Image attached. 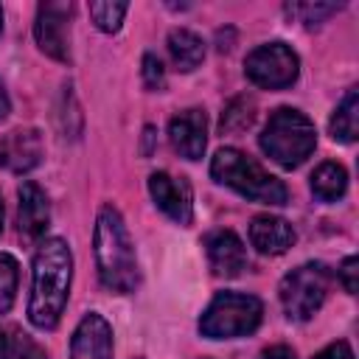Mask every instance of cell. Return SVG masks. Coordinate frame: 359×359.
<instances>
[{"label":"cell","instance_id":"cell-1","mask_svg":"<svg viewBox=\"0 0 359 359\" xmlns=\"http://www.w3.org/2000/svg\"><path fill=\"white\" fill-rule=\"evenodd\" d=\"M73 283V252L59 236L42 238L31 261V297L28 320L39 331H53L67 309Z\"/></svg>","mask_w":359,"mask_h":359},{"label":"cell","instance_id":"cell-2","mask_svg":"<svg viewBox=\"0 0 359 359\" xmlns=\"http://www.w3.org/2000/svg\"><path fill=\"white\" fill-rule=\"evenodd\" d=\"M93 255H95V269H98V280L104 289L115 294H129L137 289L140 269H137L135 244L115 205H101L95 213Z\"/></svg>","mask_w":359,"mask_h":359},{"label":"cell","instance_id":"cell-3","mask_svg":"<svg viewBox=\"0 0 359 359\" xmlns=\"http://www.w3.org/2000/svg\"><path fill=\"white\" fill-rule=\"evenodd\" d=\"M210 177L216 182L233 188L236 194L247 196L250 202L286 205V199H289V188L278 177H272L258 160H252L250 154H244L241 149H233V146H224L213 154Z\"/></svg>","mask_w":359,"mask_h":359},{"label":"cell","instance_id":"cell-4","mask_svg":"<svg viewBox=\"0 0 359 359\" xmlns=\"http://www.w3.org/2000/svg\"><path fill=\"white\" fill-rule=\"evenodd\" d=\"M258 143L264 154L280 168H297L300 163H306V157H311L317 146V129L300 109L280 107L266 118Z\"/></svg>","mask_w":359,"mask_h":359},{"label":"cell","instance_id":"cell-5","mask_svg":"<svg viewBox=\"0 0 359 359\" xmlns=\"http://www.w3.org/2000/svg\"><path fill=\"white\" fill-rule=\"evenodd\" d=\"M264 320V303L247 292H219L199 317V334L208 339H236L252 334Z\"/></svg>","mask_w":359,"mask_h":359},{"label":"cell","instance_id":"cell-6","mask_svg":"<svg viewBox=\"0 0 359 359\" xmlns=\"http://www.w3.org/2000/svg\"><path fill=\"white\" fill-rule=\"evenodd\" d=\"M328 286H331V269L320 261H309V264H300L292 272H286L280 280V289H278L286 317L294 323L311 320L320 311V306L325 303Z\"/></svg>","mask_w":359,"mask_h":359},{"label":"cell","instance_id":"cell-7","mask_svg":"<svg viewBox=\"0 0 359 359\" xmlns=\"http://www.w3.org/2000/svg\"><path fill=\"white\" fill-rule=\"evenodd\" d=\"M244 73L255 87L283 90L292 87L300 76V59L286 42H266L247 53Z\"/></svg>","mask_w":359,"mask_h":359},{"label":"cell","instance_id":"cell-8","mask_svg":"<svg viewBox=\"0 0 359 359\" xmlns=\"http://www.w3.org/2000/svg\"><path fill=\"white\" fill-rule=\"evenodd\" d=\"M70 22H73V3L67 0L39 3L34 20V36L39 50L56 62H70Z\"/></svg>","mask_w":359,"mask_h":359},{"label":"cell","instance_id":"cell-9","mask_svg":"<svg viewBox=\"0 0 359 359\" xmlns=\"http://www.w3.org/2000/svg\"><path fill=\"white\" fill-rule=\"evenodd\" d=\"M149 194L154 205L180 227H188L194 222V194L185 177H174L168 171L149 174Z\"/></svg>","mask_w":359,"mask_h":359},{"label":"cell","instance_id":"cell-10","mask_svg":"<svg viewBox=\"0 0 359 359\" xmlns=\"http://www.w3.org/2000/svg\"><path fill=\"white\" fill-rule=\"evenodd\" d=\"M115 339L112 325L101 311H87L73 337H70V359H112Z\"/></svg>","mask_w":359,"mask_h":359},{"label":"cell","instance_id":"cell-11","mask_svg":"<svg viewBox=\"0 0 359 359\" xmlns=\"http://www.w3.org/2000/svg\"><path fill=\"white\" fill-rule=\"evenodd\" d=\"M171 149L185 160H199L208 146V115L205 109H182L168 121Z\"/></svg>","mask_w":359,"mask_h":359},{"label":"cell","instance_id":"cell-12","mask_svg":"<svg viewBox=\"0 0 359 359\" xmlns=\"http://www.w3.org/2000/svg\"><path fill=\"white\" fill-rule=\"evenodd\" d=\"M205 255L213 275L219 278H236L241 269H247V247L233 230H210L205 236Z\"/></svg>","mask_w":359,"mask_h":359},{"label":"cell","instance_id":"cell-13","mask_svg":"<svg viewBox=\"0 0 359 359\" xmlns=\"http://www.w3.org/2000/svg\"><path fill=\"white\" fill-rule=\"evenodd\" d=\"M42 135L36 129H14L0 140V165L11 174H28L42 163Z\"/></svg>","mask_w":359,"mask_h":359},{"label":"cell","instance_id":"cell-14","mask_svg":"<svg viewBox=\"0 0 359 359\" xmlns=\"http://www.w3.org/2000/svg\"><path fill=\"white\" fill-rule=\"evenodd\" d=\"M20 208H17V227H20V236H25L28 241H36L45 236L48 224H50V208H48V196L45 191L25 180L20 185Z\"/></svg>","mask_w":359,"mask_h":359},{"label":"cell","instance_id":"cell-15","mask_svg":"<svg viewBox=\"0 0 359 359\" xmlns=\"http://www.w3.org/2000/svg\"><path fill=\"white\" fill-rule=\"evenodd\" d=\"M294 238H297L294 227L280 216L261 213L250 222V244L261 255H283L294 244Z\"/></svg>","mask_w":359,"mask_h":359},{"label":"cell","instance_id":"cell-16","mask_svg":"<svg viewBox=\"0 0 359 359\" xmlns=\"http://www.w3.org/2000/svg\"><path fill=\"white\" fill-rule=\"evenodd\" d=\"M165 45H168V56H171L174 67L182 70V73L196 70L202 65V59H205V42H202V36H196L188 28H174L168 34Z\"/></svg>","mask_w":359,"mask_h":359},{"label":"cell","instance_id":"cell-17","mask_svg":"<svg viewBox=\"0 0 359 359\" xmlns=\"http://www.w3.org/2000/svg\"><path fill=\"white\" fill-rule=\"evenodd\" d=\"M328 132L339 143H353L359 135V93L348 90L328 121Z\"/></svg>","mask_w":359,"mask_h":359},{"label":"cell","instance_id":"cell-18","mask_svg":"<svg viewBox=\"0 0 359 359\" xmlns=\"http://www.w3.org/2000/svg\"><path fill=\"white\" fill-rule=\"evenodd\" d=\"M348 191V171L339 163H323L311 174V194L320 202H337Z\"/></svg>","mask_w":359,"mask_h":359},{"label":"cell","instance_id":"cell-19","mask_svg":"<svg viewBox=\"0 0 359 359\" xmlns=\"http://www.w3.org/2000/svg\"><path fill=\"white\" fill-rule=\"evenodd\" d=\"M252 121H255V98L252 95H236L224 107L219 129H222V135H238V132L250 129Z\"/></svg>","mask_w":359,"mask_h":359},{"label":"cell","instance_id":"cell-20","mask_svg":"<svg viewBox=\"0 0 359 359\" xmlns=\"http://www.w3.org/2000/svg\"><path fill=\"white\" fill-rule=\"evenodd\" d=\"M17 283H20V266L8 252H0V314H8L17 297Z\"/></svg>","mask_w":359,"mask_h":359},{"label":"cell","instance_id":"cell-21","mask_svg":"<svg viewBox=\"0 0 359 359\" xmlns=\"http://www.w3.org/2000/svg\"><path fill=\"white\" fill-rule=\"evenodd\" d=\"M129 6L126 3H90V17H93V25L104 34H115L121 31V22L126 17Z\"/></svg>","mask_w":359,"mask_h":359},{"label":"cell","instance_id":"cell-22","mask_svg":"<svg viewBox=\"0 0 359 359\" xmlns=\"http://www.w3.org/2000/svg\"><path fill=\"white\" fill-rule=\"evenodd\" d=\"M339 8H342V3H292V6H286V14L311 28V25H320L325 17L337 14Z\"/></svg>","mask_w":359,"mask_h":359},{"label":"cell","instance_id":"cell-23","mask_svg":"<svg viewBox=\"0 0 359 359\" xmlns=\"http://www.w3.org/2000/svg\"><path fill=\"white\" fill-rule=\"evenodd\" d=\"M140 76H143V87L149 93H163L165 90V67L154 53H143Z\"/></svg>","mask_w":359,"mask_h":359},{"label":"cell","instance_id":"cell-24","mask_svg":"<svg viewBox=\"0 0 359 359\" xmlns=\"http://www.w3.org/2000/svg\"><path fill=\"white\" fill-rule=\"evenodd\" d=\"M339 283L345 286L348 294H356V289H359V258L356 255H348L339 264Z\"/></svg>","mask_w":359,"mask_h":359},{"label":"cell","instance_id":"cell-25","mask_svg":"<svg viewBox=\"0 0 359 359\" xmlns=\"http://www.w3.org/2000/svg\"><path fill=\"white\" fill-rule=\"evenodd\" d=\"M22 339H25V334L3 331L0 328V359H17L20 356V348H22Z\"/></svg>","mask_w":359,"mask_h":359},{"label":"cell","instance_id":"cell-26","mask_svg":"<svg viewBox=\"0 0 359 359\" xmlns=\"http://www.w3.org/2000/svg\"><path fill=\"white\" fill-rule=\"evenodd\" d=\"M314 359H353V351H351V345L345 339H339V342L325 345Z\"/></svg>","mask_w":359,"mask_h":359},{"label":"cell","instance_id":"cell-27","mask_svg":"<svg viewBox=\"0 0 359 359\" xmlns=\"http://www.w3.org/2000/svg\"><path fill=\"white\" fill-rule=\"evenodd\" d=\"M258 359H297L289 345H269L258 353Z\"/></svg>","mask_w":359,"mask_h":359},{"label":"cell","instance_id":"cell-28","mask_svg":"<svg viewBox=\"0 0 359 359\" xmlns=\"http://www.w3.org/2000/svg\"><path fill=\"white\" fill-rule=\"evenodd\" d=\"M17 359H48V353L36 345V342H31L28 337L22 339V348H20V356Z\"/></svg>","mask_w":359,"mask_h":359},{"label":"cell","instance_id":"cell-29","mask_svg":"<svg viewBox=\"0 0 359 359\" xmlns=\"http://www.w3.org/2000/svg\"><path fill=\"white\" fill-rule=\"evenodd\" d=\"M8 112H11V101H8V93L3 87V81H0V121H6Z\"/></svg>","mask_w":359,"mask_h":359},{"label":"cell","instance_id":"cell-30","mask_svg":"<svg viewBox=\"0 0 359 359\" xmlns=\"http://www.w3.org/2000/svg\"><path fill=\"white\" fill-rule=\"evenodd\" d=\"M151 143H154V126H146L143 129V154L146 157L151 154Z\"/></svg>","mask_w":359,"mask_h":359},{"label":"cell","instance_id":"cell-31","mask_svg":"<svg viewBox=\"0 0 359 359\" xmlns=\"http://www.w3.org/2000/svg\"><path fill=\"white\" fill-rule=\"evenodd\" d=\"M0 233H3V196H0Z\"/></svg>","mask_w":359,"mask_h":359},{"label":"cell","instance_id":"cell-32","mask_svg":"<svg viewBox=\"0 0 359 359\" xmlns=\"http://www.w3.org/2000/svg\"><path fill=\"white\" fill-rule=\"evenodd\" d=\"M0 31H3V8H0Z\"/></svg>","mask_w":359,"mask_h":359},{"label":"cell","instance_id":"cell-33","mask_svg":"<svg viewBox=\"0 0 359 359\" xmlns=\"http://www.w3.org/2000/svg\"><path fill=\"white\" fill-rule=\"evenodd\" d=\"M135 359H146V356H135Z\"/></svg>","mask_w":359,"mask_h":359}]
</instances>
